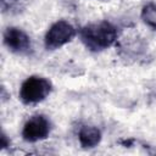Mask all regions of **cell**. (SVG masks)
I'll return each mask as SVG.
<instances>
[{"mask_svg":"<svg viewBox=\"0 0 156 156\" xmlns=\"http://www.w3.org/2000/svg\"><path fill=\"white\" fill-rule=\"evenodd\" d=\"M79 35L87 49L91 51H101L110 48L116 41L117 28L112 23L102 21L83 27Z\"/></svg>","mask_w":156,"mask_h":156,"instance_id":"6da1fadb","label":"cell"},{"mask_svg":"<svg viewBox=\"0 0 156 156\" xmlns=\"http://www.w3.org/2000/svg\"><path fill=\"white\" fill-rule=\"evenodd\" d=\"M51 82L40 76L28 77L21 85L20 99L26 105H34L45 100L51 93Z\"/></svg>","mask_w":156,"mask_h":156,"instance_id":"7a4b0ae2","label":"cell"},{"mask_svg":"<svg viewBox=\"0 0 156 156\" xmlns=\"http://www.w3.org/2000/svg\"><path fill=\"white\" fill-rule=\"evenodd\" d=\"M74 37V27L69 22L61 20L51 24V27L48 29L44 38V44L48 50H56L69 43Z\"/></svg>","mask_w":156,"mask_h":156,"instance_id":"3957f363","label":"cell"},{"mask_svg":"<svg viewBox=\"0 0 156 156\" xmlns=\"http://www.w3.org/2000/svg\"><path fill=\"white\" fill-rule=\"evenodd\" d=\"M50 134V122L43 115L32 116L22 128V136L26 141L35 143L44 140Z\"/></svg>","mask_w":156,"mask_h":156,"instance_id":"277c9868","label":"cell"},{"mask_svg":"<svg viewBox=\"0 0 156 156\" xmlns=\"http://www.w3.org/2000/svg\"><path fill=\"white\" fill-rule=\"evenodd\" d=\"M4 44L15 54H27L30 50V38L26 32L17 27H9L4 32Z\"/></svg>","mask_w":156,"mask_h":156,"instance_id":"5b68a950","label":"cell"},{"mask_svg":"<svg viewBox=\"0 0 156 156\" xmlns=\"http://www.w3.org/2000/svg\"><path fill=\"white\" fill-rule=\"evenodd\" d=\"M78 140L79 144L85 149L94 147L101 141V132L96 127L84 126L80 128L78 133Z\"/></svg>","mask_w":156,"mask_h":156,"instance_id":"8992f818","label":"cell"},{"mask_svg":"<svg viewBox=\"0 0 156 156\" xmlns=\"http://www.w3.org/2000/svg\"><path fill=\"white\" fill-rule=\"evenodd\" d=\"M141 20L150 28L156 30V4L149 2L141 9Z\"/></svg>","mask_w":156,"mask_h":156,"instance_id":"52a82bcc","label":"cell"},{"mask_svg":"<svg viewBox=\"0 0 156 156\" xmlns=\"http://www.w3.org/2000/svg\"><path fill=\"white\" fill-rule=\"evenodd\" d=\"M9 145V143H7V140H6V135L2 133L1 134V147L4 149V147H6Z\"/></svg>","mask_w":156,"mask_h":156,"instance_id":"ba28073f","label":"cell"},{"mask_svg":"<svg viewBox=\"0 0 156 156\" xmlns=\"http://www.w3.org/2000/svg\"><path fill=\"white\" fill-rule=\"evenodd\" d=\"M6 1H7V2H10V0H2V2H4V4H5ZM11 1H16V0H11Z\"/></svg>","mask_w":156,"mask_h":156,"instance_id":"9c48e42d","label":"cell"}]
</instances>
